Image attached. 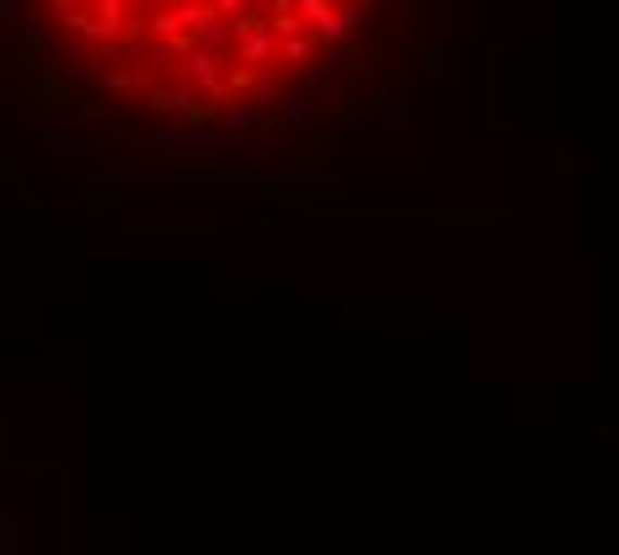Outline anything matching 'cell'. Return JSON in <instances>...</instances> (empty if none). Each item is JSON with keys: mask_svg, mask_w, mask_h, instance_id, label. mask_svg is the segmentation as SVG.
<instances>
[{"mask_svg": "<svg viewBox=\"0 0 619 555\" xmlns=\"http://www.w3.org/2000/svg\"><path fill=\"white\" fill-rule=\"evenodd\" d=\"M384 0H0V80L139 139H267L364 54Z\"/></svg>", "mask_w": 619, "mask_h": 555, "instance_id": "6da1fadb", "label": "cell"}, {"mask_svg": "<svg viewBox=\"0 0 619 555\" xmlns=\"http://www.w3.org/2000/svg\"><path fill=\"white\" fill-rule=\"evenodd\" d=\"M0 555H5V502H0Z\"/></svg>", "mask_w": 619, "mask_h": 555, "instance_id": "7a4b0ae2", "label": "cell"}]
</instances>
